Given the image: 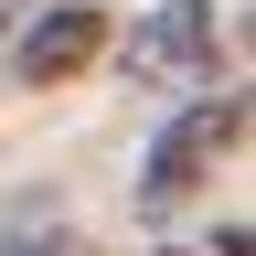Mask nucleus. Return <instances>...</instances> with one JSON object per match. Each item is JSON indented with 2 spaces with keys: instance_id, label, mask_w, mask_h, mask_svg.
Masks as SVG:
<instances>
[{
  "instance_id": "1",
  "label": "nucleus",
  "mask_w": 256,
  "mask_h": 256,
  "mask_svg": "<svg viewBox=\"0 0 256 256\" xmlns=\"http://www.w3.org/2000/svg\"><path fill=\"white\" fill-rule=\"evenodd\" d=\"M246 139V96H192V107L150 139V160H139V214H182L192 192H203L214 171H224V150Z\"/></svg>"
},
{
  "instance_id": "2",
  "label": "nucleus",
  "mask_w": 256,
  "mask_h": 256,
  "mask_svg": "<svg viewBox=\"0 0 256 256\" xmlns=\"http://www.w3.org/2000/svg\"><path fill=\"white\" fill-rule=\"evenodd\" d=\"M214 64H224V22H214V0H160V11H139V32H128V86L203 96Z\"/></svg>"
},
{
  "instance_id": "3",
  "label": "nucleus",
  "mask_w": 256,
  "mask_h": 256,
  "mask_svg": "<svg viewBox=\"0 0 256 256\" xmlns=\"http://www.w3.org/2000/svg\"><path fill=\"white\" fill-rule=\"evenodd\" d=\"M96 54H107V11H86V0L22 11V32H11V75L22 86H75Z\"/></svg>"
},
{
  "instance_id": "4",
  "label": "nucleus",
  "mask_w": 256,
  "mask_h": 256,
  "mask_svg": "<svg viewBox=\"0 0 256 256\" xmlns=\"http://www.w3.org/2000/svg\"><path fill=\"white\" fill-rule=\"evenodd\" d=\"M22 11H32V0H0V43H11V32H22Z\"/></svg>"
},
{
  "instance_id": "5",
  "label": "nucleus",
  "mask_w": 256,
  "mask_h": 256,
  "mask_svg": "<svg viewBox=\"0 0 256 256\" xmlns=\"http://www.w3.org/2000/svg\"><path fill=\"white\" fill-rule=\"evenodd\" d=\"M214 256H246V224H224V235H214Z\"/></svg>"
},
{
  "instance_id": "6",
  "label": "nucleus",
  "mask_w": 256,
  "mask_h": 256,
  "mask_svg": "<svg viewBox=\"0 0 256 256\" xmlns=\"http://www.w3.org/2000/svg\"><path fill=\"white\" fill-rule=\"evenodd\" d=\"M0 256H43V246H32V235H0Z\"/></svg>"
}]
</instances>
